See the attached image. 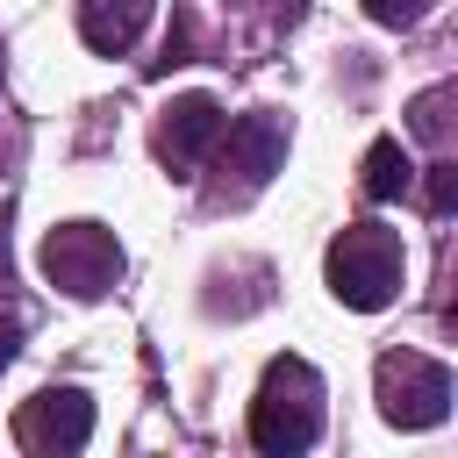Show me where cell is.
<instances>
[{
    "mask_svg": "<svg viewBox=\"0 0 458 458\" xmlns=\"http://www.w3.org/2000/svg\"><path fill=\"white\" fill-rule=\"evenodd\" d=\"M322 437V379L308 358H272L250 401V444L272 458H293Z\"/></svg>",
    "mask_w": 458,
    "mask_h": 458,
    "instance_id": "cell-1",
    "label": "cell"
},
{
    "mask_svg": "<svg viewBox=\"0 0 458 458\" xmlns=\"http://www.w3.org/2000/svg\"><path fill=\"white\" fill-rule=\"evenodd\" d=\"M322 272H329V293H336L344 308L372 315V308H386V301L401 293V236L379 229V222H351V229L329 243Z\"/></svg>",
    "mask_w": 458,
    "mask_h": 458,
    "instance_id": "cell-2",
    "label": "cell"
},
{
    "mask_svg": "<svg viewBox=\"0 0 458 458\" xmlns=\"http://www.w3.org/2000/svg\"><path fill=\"white\" fill-rule=\"evenodd\" d=\"M43 272H50V286H64L72 301H100V293L122 279V243H114V229H100V222H57V229L43 236Z\"/></svg>",
    "mask_w": 458,
    "mask_h": 458,
    "instance_id": "cell-3",
    "label": "cell"
},
{
    "mask_svg": "<svg viewBox=\"0 0 458 458\" xmlns=\"http://www.w3.org/2000/svg\"><path fill=\"white\" fill-rule=\"evenodd\" d=\"M372 386H379V415L394 429H437L451 415V372L422 351H386Z\"/></svg>",
    "mask_w": 458,
    "mask_h": 458,
    "instance_id": "cell-4",
    "label": "cell"
},
{
    "mask_svg": "<svg viewBox=\"0 0 458 458\" xmlns=\"http://www.w3.org/2000/svg\"><path fill=\"white\" fill-rule=\"evenodd\" d=\"M86 437H93V401H86V386H43V394L21 401V415H14V444H21V451H43V458L86 451Z\"/></svg>",
    "mask_w": 458,
    "mask_h": 458,
    "instance_id": "cell-5",
    "label": "cell"
},
{
    "mask_svg": "<svg viewBox=\"0 0 458 458\" xmlns=\"http://www.w3.org/2000/svg\"><path fill=\"white\" fill-rule=\"evenodd\" d=\"M222 129H229V114H222L215 93H179V100L165 107V122H157V157H165L172 172H186V165H200V157L222 143Z\"/></svg>",
    "mask_w": 458,
    "mask_h": 458,
    "instance_id": "cell-6",
    "label": "cell"
},
{
    "mask_svg": "<svg viewBox=\"0 0 458 458\" xmlns=\"http://www.w3.org/2000/svg\"><path fill=\"white\" fill-rule=\"evenodd\" d=\"M222 172H236V193H258L279 165H286V122L279 114H243L222 129Z\"/></svg>",
    "mask_w": 458,
    "mask_h": 458,
    "instance_id": "cell-7",
    "label": "cell"
},
{
    "mask_svg": "<svg viewBox=\"0 0 458 458\" xmlns=\"http://www.w3.org/2000/svg\"><path fill=\"white\" fill-rule=\"evenodd\" d=\"M150 7H157V0H79V36H86V50L122 57V50L143 36Z\"/></svg>",
    "mask_w": 458,
    "mask_h": 458,
    "instance_id": "cell-8",
    "label": "cell"
},
{
    "mask_svg": "<svg viewBox=\"0 0 458 458\" xmlns=\"http://www.w3.org/2000/svg\"><path fill=\"white\" fill-rule=\"evenodd\" d=\"M358 186H365V200H401V193L415 186V165H408L401 136H379V143L365 150V165H358Z\"/></svg>",
    "mask_w": 458,
    "mask_h": 458,
    "instance_id": "cell-9",
    "label": "cell"
},
{
    "mask_svg": "<svg viewBox=\"0 0 458 458\" xmlns=\"http://www.w3.org/2000/svg\"><path fill=\"white\" fill-rule=\"evenodd\" d=\"M186 57H193V14H172V29H165V50L150 57V72L165 79V72H172V64H186Z\"/></svg>",
    "mask_w": 458,
    "mask_h": 458,
    "instance_id": "cell-10",
    "label": "cell"
},
{
    "mask_svg": "<svg viewBox=\"0 0 458 458\" xmlns=\"http://www.w3.org/2000/svg\"><path fill=\"white\" fill-rule=\"evenodd\" d=\"M422 200H429V215H451V208H458V165H451V157H437V165H429Z\"/></svg>",
    "mask_w": 458,
    "mask_h": 458,
    "instance_id": "cell-11",
    "label": "cell"
},
{
    "mask_svg": "<svg viewBox=\"0 0 458 458\" xmlns=\"http://www.w3.org/2000/svg\"><path fill=\"white\" fill-rule=\"evenodd\" d=\"M429 7H437V0H365V14H372L379 29H415Z\"/></svg>",
    "mask_w": 458,
    "mask_h": 458,
    "instance_id": "cell-12",
    "label": "cell"
},
{
    "mask_svg": "<svg viewBox=\"0 0 458 458\" xmlns=\"http://www.w3.org/2000/svg\"><path fill=\"white\" fill-rule=\"evenodd\" d=\"M21 329H29V322H21L14 308H0V372H7L14 358H21Z\"/></svg>",
    "mask_w": 458,
    "mask_h": 458,
    "instance_id": "cell-13",
    "label": "cell"
},
{
    "mask_svg": "<svg viewBox=\"0 0 458 458\" xmlns=\"http://www.w3.org/2000/svg\"><path fill=\"white\" fill-rule=\"evenodd\" d=\"M444 100H451V93H422V100H415V129H422V136H444Z\"/></svg>",
    "mask_w": 458,
    "mask_h": 458,
    "instance_id": "cell-14",
    "label": "cell"
},
{
    "mask_svg": "<svg viewBox=\"0 0 458 458\" xmlns=\"http://www.w3.org/2000/svg\"><path fill=\"white\" fill-rule=\"evenodd\" d=\"M0 272H7V236H0Z\"/></svg>",
    "mask_w": 458,
    "mask_h": 458,
    "instance_id": "cell-15",
    "label": "cell"
}]
</instances>
